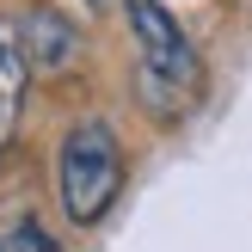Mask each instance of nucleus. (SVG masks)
<instances>
[{
	"label": "nucleus",
	"mask_w": 252,
	"mask_h": 252,
	"mask_svg": "<svg viewBox=\"0 0 252 252\" xmlns=\"http://www.w3.org/2000/svg\"><path fill=\"white\" fill-rule=\"evenodd\" d=\"M135 31V86H142V105L160 123H179L185 111L203 93V56L185 37V25L166 12V0H123Z\"/></svg>",
	"instance_id": "nucleus-1"
},
{
	"label": "nucleus",
	"mask_w": 252,
	"mask_h": 252,
	"mask_svg": "<svg viewBox=\"0 0 252 252\" xmlns=\"http://www.w3.org/2000/svg\"><path fill=\"white\" fill-rule=\"evenodd\" d=\"M123 142L105 117H80L68 123L56 148V191H62V216L74 228H93L105 221V209L123 197Z\"/></svg>",
	"instance_id": "nucleus-2"
},
{
	"label": "nucleus",
	"mask_w": 252,
	"mask_h": 252,
	"mask_svg": "<svg viewBox=\"0 0 252 252\" xmlns=\"http://www.w3.org/2000/svg\"><path fill=\"white\" fill-rule=\"evenodd\" d=\"M12 37H19V56H25L31 74H49L56 80V74H68L80 62V25L68 12H56V6H31L12 25Z\"/></svg>",
	"instance_id": "nucleus-3"
},
{
	"label": "nucleus",
	"mask_w": 252,
	"mask_h": 252,
	"mask_svg": "<svg viewBox=\"0 0 252 252\" xmlns=\"http://www.w3.org/2000/svg\"><path fill=\"white\" fill-rule=\"evenodd\" d=\"M25 98H31V68H25V56H19V37H12V25L0 19V160H6V154H12V142H19Z\"/></svg>",
	"instance_id": "nucleus-4"
},
{
	"label": "nucleus",
	"mask_w": 252,
	"mask_h": 252,
	"mask_svg": "<svg viewBox=\"0 0 252 252\" xmlns=\"http://www.w3.org/2000/svg\"><path fill=\"white\" fill-rule=\"evenodd\" d=\"M0 252H56V240H49V234L37 228L31 216H25L19 228H6V234H0Z\"/></svg>",
	"instance_id": "nucleus-5"
},
{
	"label": "nucleus",
	"mask_w": 252,
	"mask_h": 252,
	"mask_svg": "<svg viewBox=\"0 0 252 252\" xmlns=\"http://www.w3.org/2000/svg\"><path fill=\"white\" fill-rule=\"evenodd\" d=\"M86 6H93V12H98V6H105V0H86Z\"/></svg>",
	"instance_id": "nucleus-6"
}]
</instances>
